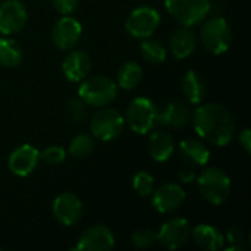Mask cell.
Segmentation results:
<instances>
[{
    "label": "cell",
    "instance_id": "18",
    "mask_svg": "<svg viewBox=\"0 0 251 251\" xmlns=\"http://www.w3.org/2000/svg\"><path fill=\"white\" fill-rule=\"evenodd\" d=\"M179 156L188 166L201 168L210 159V150L197 138H185L179 143Z\"/></svg>",
    "mask_w": 251,
    "mask_h": 251
},
{
    "label": "cell",
    "instance_id": "13",
    "mask_svg": "<svg viewBox=\"0 0 251 251\" xmlns=\"http://www.w3.org/2000/svg\"><path fill=\"white\" fill-rule=\"evenodd\" d=\"M115 247V235L104 225L90 226L82 232L74 250L76 251H107Z\"/></svg>",
    "mask_w": 251,
    "mask_h": 251
},
{
    "label": "cell",
    "instance_id": "20",
    "mask_svg": "<svg viewBox=\"0 0 251 251\" xmlns=\"http://www.w3.org/2000/svg\"><path fill=\"white\" fill-rule=\"evenodd\" d=\"M191 234H193L194 243L203 250L218 251L224 249L225 246L224 234L212 225L200 224L191 231Z\"/></svg>",
    "mask_w": 251,
    "mask_h": 251
},
{
    "label": "cell",
    "instance_id": "23",
    "mask_svg": "<svg viewBox=\"0 0 251 251\" xmlns=\"http://www.w3.org/2000/svg\"><path fill=\"white\" fill-rule=\"evenodd\" d=\"M116 85L124 90H134L143 81V69L137 62H126L118 71Z\"/></svg>",
    "mask_w": 251,
    "mask_h": 251
},
{
    "label": "cell",
    "instance_id": "9",
    "mask_svg": "<svg viewBox=\"0 0 251 251\" xmlns=\"http://www.w3.org/2000/svg\"><path fill=\"white\" fill-rule=\"evenodd\" d=\"M191 235V226L187 219L174 218L166 221L156 234L157 241L168 250H176L182 247Z\"/></svg>",
    "mask_w": 251,
    "mask_h": 251
},
{
    "label": "cell",
    "instance_id": "32",
    "mask_svg": "<svg viewBox=\"0 0 251 251\" xmlns=\"http://www.w3.org/2000/svg\"><path fill=\"white\" fill-rule=\"evenodd\" d=\"M224 238H225V241H228L231 246H241L243 241H244V234H243V231H241L240 228L232 226V228H229V229L226 231V234L224 235Z\"/></svg>",
    "mask_w": 251,
    "mask_h": 251
},
{
    "label": "cell",
    "instance_id": "34",
    "mask_svg": "<svg viewBox=\"0 0 251 251\" xmlns=\"http://www.w3.org/2000/svg\"><path fill=\"white\" fill-rule=\"evenodd\" d=\"M179 179H181L184 184H190V182H193V181L196 179V174H194V171H191V169H182V171L179 172Z\"/></svg>",
    "mask_w": 251,
    "mask_h": 251
},
{
    "label": "cell",
    "instance_id": "25",
    "mask_svg": "<svg viewBox=\"0 0 251 251\" xmlns=\"http://www.w3.org/2000/svg\"><path fill=\"white\" fill-rule=\"evenodd\" d=\"M141 53H143V57L149 63H153V65L163 63L166 60V56H168L166 47L160 41L153 40L150 37L144 38V41L141 43Z\"/></svg>",
    "mask_w": 251,
    "mask_h": 251
},
{
    "label": "cell",
    "instance_id": "27",
    "mask_svg": "<svg viewBox=\"0 0 251 251\" xmlns=\"http://www.w3.org/2000/svg\"><path fill=\"white\" fill-rule=\"evenodd\" d=\"M132 187L141 197H149L154 190V178L149 172H137L132 178Z\"/></svg>",
    "mask_w": 251,
    "mask_h": 251
},
{
    "label": "cell",
    "instance_id": "5",
    "mask_svg": "<svg viewBox=\"0 0 251 251\" xmlns=\"http://www.w3.org/2000/svg\"><path fill=\"white\" fill-rule=\"evenodd\" d=\"M200 40L204 49L213 54H224L232 43V31L226 19L212 16L204 21L200 29Z\"/></svg>",
    "mask_w": 251,
    "mask_h": 251
},
{
    "label": "cell",
    "instance_id": "15",
    "mask_svg": "<svg viewBox=\"0 0 251 251\" xmlns=\"http://www.w3.org/2000/svg\"><path fill=\"white\" fill-rule=\"evenodd\" d=\"M40 162V151L31 144H22L15 149L7 160L10 172L16 176L31 175Z\"/></svg>",
    "mask_w": 251,
    "mask_h": 251
},
{
    "label": "cell",
    "instance_id": "1",
    "mask_svg": "<svg viewBox=\"0 0 251 251\" xmlns=\"http://www.w3.org/2000/svg\"><path fill=\"white\" fill-rule=\"evenodd\" d=\"M196 132L204 141L224 147L231 143L235 134V122L231 112L219 103H206L193 113Z\"/></svg>",
    "mask_w": 251,
    "mask_h": 251
},
{
    "label": "cell",
    "instance_id": "2",
    "mask_svg": "<svg viewBox=\"0 0 251 251\" xmlns=\"http://www.w3.org/2000/svg\"><path fill=\"white\" fill-rule=\"evenodd\" d=\"M79 99L93 107H104L110 104L118 96V85L113 79L104 75L90 76L82 79L78 90Z\"/></svg>",
    "mask_w": 251,
    "mask_h": 251
},
{
    "label": "cell",
    "instance_id": "31",
    "mask_svg": "<svg viewBox=\"0 0 251 251\" xmlns=\"http://www.w3.org/2000/svg\"><path fill=\"white\" fill-rule=\"evenodd\" d=\"M53 7L60 15H72L79 4V0H51Z\"/></svg>",
    "mask_w": 251,
    "mask_h": 251
},
{
    "label": "cell",
    "instance_id": "4",
    "mask_svg": "<svg viewBox=\"0 0 251 251\" xmlns=\"http://www.w3.org/2000/svg\"><path fill=\"white\" fill-rule=\"evenodd\" d=\"M157 115L159 109L153 100L137 97L128 104L124 119L135 134L146 135L157 125Z\"/></svg>",
    "mask_w": 251,
    "mask_h": 251
},
{
    "label": "cell",
    "instance_id": "22",
    "mask_svg": "<svg viewBox=\"0 0 251 251\" xmlns=\"http://www.w3.org/2000/svg\"><path fill=\"white\" fill-rule=\"evenodd\" d=\"M181 85H182L184 96L188 99L190 103L199 104L203 101V99L206 96V82H204V78L201 76V74L190 69L184 75Z\"/></svg>",
    "mask_w": 251,
    "mask_h": 251
},
{
    "label": "cell",
    "instance_id": "28",
    "mask_svg": "<svg viewBox=\"0 0 251 251\" xmlns=\"http://www.w3.org/2000/svg\"><path fill=\"white\" fill-rule=\"evenodd\" d=\"M40 159L47 165H60L66 159V150L60 146H50L40 153Z\"/></svg>",
    "mask_w": 251,
    "mask_h": 251
},
{
    "label": "cell",
    "instance_id": "30",
    "mask_svg": "<svg viewBox=\"0 0 251 251\" xmlns=\"http://www.w3.org/2000/svg\"><path fill=\"white\" fill-rule=\"evenodd\" d=\"M66 109H68V115L71 116V119L76 124H81L85 118V107H84V101L81 99H69L68 104H66Z\"/></svg>",
    "mask_w": 251,
    "mask_h": 251
},
{
    "label": "cell",
    "instance_id": "17",
    "mask_svg": "<svg viewBox=\"0 0 251 251\" xmlns=\"http://www.w3.org/2000/svg\"><path fill=\"white\" fill-rule=\"evenodd\" d=\"M191 121L190 106L182 101H171L157 115V122L174 129L185 128Z\"/></svg>",
    "mask_w": 251,
    "mask_h": 251
},
{
    "label": "cell",
    "instance_id": "24",
    "mask_svg": "<svg viewBox=\"0 0 251 251\" xmlns=\"http://www.w3.org/2000/svg\"><path fill=\"white\" fill-rule=\"evenodd\" d=\"M22 60L21 46L9 37L0 38V65L6 68H15Z\"/></svg>",
    "mask_w": 251,
    "mask_h": 251
},
{
    "label": "cell",
    "instance_id": "29",
    "mask_svg": "<svg viewBox=\"0 0 251 251\" xmlns=\"http://www.w3.org/2000/svg\"><path fill=\"white\" fill-rule=\"evenodd\" d=\"M132 240V244L138 249H150L156 241V232L149 229V228H143V229H138L132 234L131 237Z\"/></svg>",
    "mask_w": 251,
    "mask_h": 251
},
{
    "label": "cell",
    "instance_id": "16",
    "mask_svg": "<svg viewBox=\"0 0 251 251\" xmlns=\"http://www.w3.org/2000/svg\"><path fill=\"white\" fill-rule=\"evenodd\" d=\"M91 69V60L90 56L82 50H74L69 51L63 62H62V71L68 81L71 82H79L87 78Z\"/></svg>",
    "mask_w": 251,
    "mask_h": 251
},
{
    "label": "cell",
    "instance_id": "3",
    "mask_svg": "<svg viewBox=\"0 0 251 251\" xmlns=\"http://www.w3.org/2000/svg\"><path fill=\"white\" fill-rule=\"evenodd\" d=\"M199 190L201 196L212 204L221 206L231 194V178L221 168H207L199 178Z\"/></svg>",
    "mask_w": 251,
    "mask_h": 251
},
{
    "label": "cell",
    "instance_id": "10",
    "mask_svg": "<svg viewBox=\"0 0 251 251\" xmlns=\"http://www.w3.org/2000/svg\"><path fill=\"white\" fill-rule=\"evenodd\" d=\"M82 35V26L79 21L69 15H63L51 28V40L60 50H72Z\"/></svg>",
    "mask_w": 251,
    "mask_h": 251
},
{
    "label": "cell",
    "instance_id": "33",
    "mask_svg": "<svg viewBox=\"0 0 251 251\" xmlns=\"http://www.w3.org/2000/svg\"><path fill=\"white\" fill-rule=\"evenodd\" d=\"M240 146L244 149V151L247 154L251 151V131L249 128L241 131V134H240Z\"/></svg>",
    "mask_w": 251,
    "mask_h": 251
},
{
    "label": "cell",
    "instance_id": "11",
    "mask_svg": "<svg viewBox=\"0 0 251 251\" xmlns=\"http://www.w3.org/2000/svg\"><path fill=\"white\" fill-rule=\"evenodd\" d=\"M28 21V12L22 1L6 0L0 4V32L12 35L19 32Z\"/></svg>",
    "mask_w": 251,
    "mask_h": 251
},
{
    "label": "cell",
    "instance_id": "26",
    "mask_svg": "<svg viewBox=\"0 0 251 251\" xmlns=\"http://www.w3.org/2000/svg\"><path fill=\"white\" fill-rule=\"evenodd\" d=\"M94 150V140L88 134H79L74 137L69 143V154L76 159H84L90 156Z\"/></svg>",
    "mask_w": 251,
    "mask_h": 251
},
{
    "label": "cell",
    "instance_id": "19",
    "mask_svg": "<svg viewBox=\"0 0 251 251\" xmlns=\"http://www.w3.org/2000/svg\"><path fill=\"white\" fill-rule=\"evenodd\" d=\"M197 40L194 32L190 29V26H182L178 28L172 32L171 40H169V47L171 53L174 54L175 59H187L188 56L193 54L196 50Z\"/></svg>",
    "mask_w": 251,
    "mask_h": 251
},
{
    "label": "cell",
    "instance_id": "21",
    "mask_svg": "<svg viewBox=\"0 0 251 251\" xmlns=\"http://www.w3.org/2000/svg\"><path fill=\"white\" fill-rule=\"evenodd\" d=\"M175 151L174 138L165 131H154L149 140V153L154 162L163 163L171 159Z\"/></svg>",
    "mask_w": 251,
    "mask_h": 251
},
{
    "label": "cell",
    "instance_id": "6",
    "mask_svg": "<svg viewBox=\"0 0 251 251\" xmlns=\"http://www.w3.org/2000/svg\"><path fill=\"white\" fill-rule=\"evenodd\" d=\"M125 125L122 113L113 107H101L90 119V132L100 141H110L121 135Z\"/></svg>",
    "mask_w": 251,
    "mask_h": 251
},
{
    "label": "cell",
    "instance_id": "14",
    "mask_svg": "<svg viewBox=\"0 0 251 251\" xmlns=\"http://www.w3.org/2000/svg\"><path fill=\"white\" fill-rule=\"evenodd\" d=\"M153 207L159 213H172L178 210L185 203V191L181 185L168 182L160 185L157 190H153Z\"/></svg>",
    "mask_w": 251,
    "mask_h": 251
},
{
    "label": "cell",
    "instance_id": "7",
    "mask_svg": "<svg viewBox=\"0 0 251 251\" xmlns=\"http://www.w3.org/2000/svg\"><path fill=\"white\" fill-rule=\"evenodd\" d=\"M166 10L185 26H194L206 19L212 9L210 0H165Z\"/></svg>",
    "mask_w": 251,
    "mask_h": 251
},
{
    "label": "cell",
    "instance_id": "8",
    "mask_svg": "<svg viewBox=\"0 0 251 251\" xmlns=\"http://www.w3.org/2000/svg\"><path fill=\"white\" fill-rule=\"evenodd\" d=\"M160 25V13L151 6H140L134 9L126 21L125 29L134 38H149L151 37Z\"/></svg>",
    "mask_w": 251,
    "mask_h": 251
},
{
    "label": "cell",
    "instance_id": "12",
    "mask_svg": "<svg viewBox=\"0 0 251 251\" xmlns=\"http://www.w3.org/2000/svg\"><path fill=\"white\" fill-rule=\"evenodd\" d=\"M82 201L72 193H62L53 201V215L65 226H72L82 218Z\"/></svg>",
    "mask_w": 251,
    "mask_h": 251
}]
</instances>
